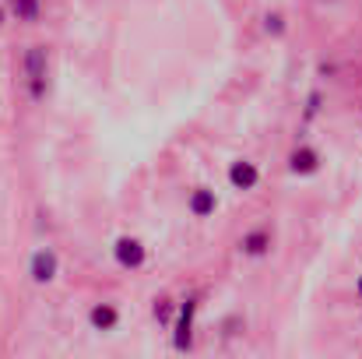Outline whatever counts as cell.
Here are the masks:
<instances>
[{
  "label": "cell",
  "instance_id": "cell-1",
  "mask_svg": "<svg viewBox=\"0 0 362 359\" xmlns=\"http://www.w3.org/2000/svg\"><path fill=\"white\" fill-rule=\"evenodd\" d=\"M28 81H32V96L39 99L46 92V50H28Z\"/></svg>",
  "mask_w": 362,
  "mask_h": 359
},
{
  "label": "cell",
  "instance_id": "cell-2",
  "mask_svg": "<svg viewBox=\"0 0 362 359\" xmlns=\"http://www.w3.org/2000/svg\"><path fill=\"white\" fill-rule=\"evenodd\" d=\"M117 261H120L123 268H137V264L144 261V246H141L137 239H130V237L117 239Z\"/></svg>",
  "mask_w": 362,
  "mask_h": 359
},
{
  "label": "cell",
  "instance_id": "cell-3",
  "mask_svg": "<svg viewBox=\"0 0 362 359\" xmlns=\"http://www.w3.org/2000/svg\"><path fill=\"white\" fill-rule=\"evenodd\" d=\"M57 275V257H53V250H39L35 257H32V278L35 282H49Z\"/></svg>",
  "mask_w": 362,
  "mask_h": 359
},
{
  "label": "cell",
  "instance_id": "cell-4",
  "mask_svg": "<svg viewBox=\"0 0 362 359\" xmlns=\"http://www.w3.org/2000/svg\"><path fill=\"white\" fill-rule=\"evenodd\" d=\"M229 180H233V187H240V190H250V187L257 183V169H253L250 162H236V166L229 169Z\"/></svg>",
  "mask_w": 362,
  "mask_h": 359
},
{
  "label": "cell",
  "instance_id": "cell-5",
  "mask_svg": "<svg viewBox=\"0 0 362 359\" xmlns=\"http://www.w3.org/2000/svg\"><path fill=\"white\" fill-rule=\"evenodd\" d=\"M190 328H194V303L183 307V317H180V328H176V349L190 346Z\"/></svg>",
  "mask_w": 362,
  "mask_h": 359
},
{
  "label": "cell",
  "instance_id": "cell-6",
  "mask_svg": "<svg viewBox=\"0 0 362 359\" xmlns=\"http://www.w3.org/2000/svg\"><path fill=\"white\" fill-rule=\"evenodd\" d=\"M190 212L201 215V219L211 215V212H215V194H211V190H194V198H190Z\"/></svg>",
  "mask_w": 362,
  "mask_h": 359
},
{
  "label": "cell",
  "instance_id": "cell-7",
  "mask_svg": "<svg viewBox=\"0 0 362 359\" xmlns=\"http://www.w3.org/2000/svg\"><path fill=\"white\" fill-rule=\"evenodd\" d=\"M113 324H117V310H113V307H95V310H92V328L110 331Z\"/></svg>",
  "mask_w": 362,
  "mask_h": 359
},
{
  "label": "cell",
  "instance_id": "cell-8",
  "mask_svg": "<svg viewBox=\"0 0 362 359\" xmlns=\"http://www.w3.org/2000/svg\"><path fill=\"white\" fill-rule=\"evenodd\" d=\"M292 169H296V173H313V169H317V155H313L310 148H299V152L292 155Z\"/></svg>",
  "mask_w": 362,
  "mask_h": 359
},
{
  "label": "cell",
  "instance_id": "cell-9",
  "mask_svg": "<svg viewBox=\"0 0 362 359\" xmlns=\"http://www.w3.org/2000/svg\"><path fill=\"white\" fill-rule=\"evenodd\" d=\"M267 243H271L267 233H250V237L243 239V250H246V253H264V250H267Z\"/></svg>",
  "mask_w": 362,
  "mask_h": 359
},
{
  "label": "cell",
  "instance_id": "cell-10",
  "mask_svg": "<svg viewBox=\"0 0 362 359\" xmlns=\"http://www.w3.org/2000/svg\"><path fill=\"white\" fill-rule=\"evenodd\" d=\"M14 11H18L25 21H32V18L39 14V4H35V0H14Z\"/></svg>",
  "mask_w": 362,
  "mask_h": 359
},
{
  "label": "cell",
  "instance_id": "cell-11",
  "mask_svg": "<svg viewBox=\"0 0 362 359\" xmlns=\"http://www.w3.org/2000/svg\"><path fill=\"white\" fill-rule=\"evenodd\" d=\"M169 314H173L169 303H158V307H155V317H158V321H169Z\"/></svg>",
  "mask_w": 362,
  "mask_h": 359
},
{
  "label": "cell",
  "instance_id": "cell-12",
  "mask_svg": "<svg viewBox=\"0 0 362 359\" xmlns=\"http://www.w3.org/2000/svg\"><path fill=\"white\" fill-rule=\"evenodd\" d=\"M359 296H362V278H359Z\"/></svg>",
  "mask_w": 362,
  "mask_h": 359
}]
</instances>
